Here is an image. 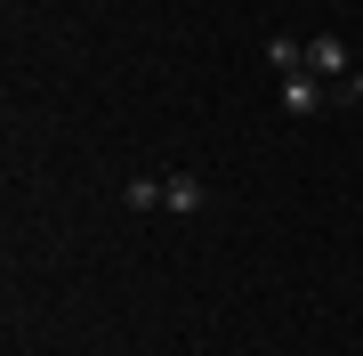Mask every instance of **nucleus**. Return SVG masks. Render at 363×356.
<instances>
[{
    "label": "nucleus",
    "mask_w": 363,
    "mask_h": 356,
    "mask_svg": "<svg viewBox=\"0 0 363 356\" xmlns=\"http://www.w3.org/2000/svg\"><path fill=\"white\" fill-rule=\"evenodd\" d=\"M307 73H315V81H339V73H355V65H347V49H339V33L307 41Z\"/></svg>",
    "instance_id": "f257e3e1"
},
{
    "label": "nucleus",
    "mask_w": 363,
    "mask_h": 356,
    "mask_svg": "<svg viewBox=\"0 0 363 356\" xmlns=\"http://www.w3.org/2000/svg\"><path fill=\"white\" fill-rule=\"evenodd\" d=\"M323 90H331V81H315V73H291V81H283V106H291V114H315V106H323Z\"/></svg>",
    "instance_id": "f03ea898"
},
{
    "label": "nucleus",
    "mask_w": 363,
    "mask_h": 356,
    "mask_svg": "<svg viewBox=\"0 0 363 356\" xmlns=\"http://www.w3.org/2000/svg\"><path fill=\"white\" fill-rule=\"evenodd\" d=\"M267 65L283 73V81H291V73H307V41H283V33H274V41H267Z\"/></svg>",
    "instance_id": "7ed1b4c3"
},
{
    "label": "nucleus",
    "mask_w": 363,
    "mask_h": 356,
    "mask_svg": "<svg viewBox=\"0 0 363 356\" xmlns=\"http://www.w3.org/2000/svg\"><path fill=\"white\" fill-rule=\"evenodd\" d=\"M162 203H169V211H194V203H202V178H162Z\"/></svg>",
    "instance_id": "20e7f679"
},
{
    "label": "nucleus",
    "mask_w": 363,
    "mask_h": 356,
    "mask_svg": "<svg viewBox=\"0 0 363 356\" xmlns=\"http://www.w3.org/2000/svg\"><path fill=\"white\" fill-rule=\"evenodd\" d=\"M121 195H130V211H154V203H162V178H130Z\"/></svg>",
    "instance_id": "39448f33"
},
{
    "label": "nucleus",
    "mask_w": 363,
    "mask_h": 356,
    "mask_svg": "<svg viewBox=\"0 0 363 356\" xmlns=\"http://www.w3.org/2000/svg\"><path fill=\"white\" fill-rule=\"evenodd\" d=\"M355 90H363V65H355Z\"/></svg>",
    "instance_id": "423d86ee"
}]
</instances>
